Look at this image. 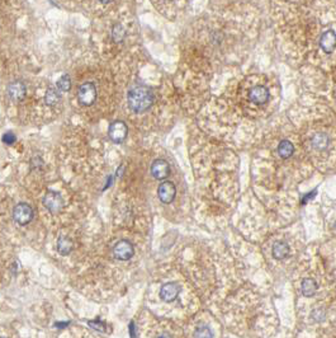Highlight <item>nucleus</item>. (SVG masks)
Returning <instances> with one entry per match:
<instances>
[{
    "label": "nucleus",
    "mask_w": 336,
    "mask_h": 338,
    "mask_svg": "<svg viewBox=\"0 0 336 338\" xmlns=\"http://www.w3.org/2000/svg\"><path fill=\"white\" fill-rule=\"evenodd\" d=\"M127 101L131 111L135 113H143L150 110L153 103V94L147 87L137 85L131 88L127 94Z\"/></svg>",
    "instance_id": "nucleus-1"
},
{
    "label": "nucleus",
    "mask_w": 336,
    "mask_h": 338,
    "mask_svg": "<svg viewBox=\"0 0 336 338\" xmlns=\"http://www.w3.org/2000/svg\"><path fill=\"white\" fill-rule=\"evenodd\" d=\"M77 99L81 106H92L97 99V88L94 85V83L87 81L80 85L79 92H77Z\"/></svg>",
    "instance_id": "nucleus-2"
},
{
    "label": "nucleus",
    "mask_w": 336,
    "mask_h": 338,
    "mask_svg": "<svg viewBox=\"0 0 336 338\" xmlns=\"http://www.w3.org/2000/svg\"><path fill=\"white\" fill-rule=\"evenodd\" d=\"M13 219L19 225L30 224L33 219V209L31 208L30 204L19 202L18 205H15L13 210Z\"/></svg>",
    "instance_id": "nucleus-3"
},
{
    "label": "nucleus",
    "mask_w": 336,
    "mask_h": 338,
    "mask_svg": "<svg viewBox=\"0 0 336 338\" xmlns=\"http://www.w3.org/2000/svg\"><path fill=\"white\" fill-rule=\"evenodd\" d=\"M135 255V248L130 241L122 239L117 241L116 245L113 247V256L118 261H128Z\"/></svg>",
    "instance_id": "nucleus-4"
},
{
    "label": "nucleus",
    "mask_w": 336,
    "mask_h": 338,
    "mask_svg": "<svg viewBox=\"0 0 336 338\" xmlns=\"http://www.w3.org/2000/svg\"><path fill=\"white\" fill-rule=\"evenodd\" d=\"M108 135L114 144H121L126 140L127 135H128V128L123 121H114L110 124Z\"/></svg>",
    "instance_id": "nucleus-5"
},
{
    "label": "nucleus",
    "mask_w": 336,
    "mask_h": 338,
    "mask_svg": "<svg viewBox=\"0 0 336 338\" xmlns=\"http://www.w3.org/2000/svg\"><path fill=\"white\" fill-rule=\"evenodd\" d=\"M44 206L52 214L60 212L63 208V200L61 194L56 191H48L44 197Z\"/></svg>",
    "instance_id": "nucleus-6"
},
{
    "label": "nucleus",
    "mask_w": 336,
    "mask_h": 338,
    "mask_svg": "<svg viewBox=\"0 0 336 338\" xmlns=\"http://www.w3.org/2000/svg\"><path fill=\"white\" fill-rule=\"evenodd\" d=\"M157 196H159L160 201L163 204H171L174 201V198L177 196V187L173 182L164 181L157 188Z\"/></svg>",
    "instance_id": "nucleus-7"
},
{
    "label": "nucleus",
    "mask_w": 336,
    "mask_h": 338,
    "mask_svg": "<svg viewBox=\"0 0 336 338\" xmlns=\"http://www.w3.org/2000/svg\"><path fill=\"white\" fill-rule=\"evenodd\" d=\"M151 174L155 179L164 181L165 178L169 177L170 174V165L167 161L164 159H156L151 164Z\"/></svg>",
    "instance_id": "nucleus-8"
},
{
    "label": "nucleus",
    "mask_w": 336,
    "mask_h": 338,
    "mask_svg": "<svg viewBox=\"0 0 336 338\" xmlns=\"http://www.w3.org/2000/svg\"><path fill=\"white\" fill-rule=\"evenodd\" d=\"M180 292V286L177 282H168L163 285L160 290V299L165 303H171L178 298Z\"/></svg>",
    "instance_id": "nucleus-9"
},
{
    "label": "nucleus",
    "mask_w": 336,
    "mask_h": 338,
    "mask_svg": "<svg viewBox=\"0 0 336 338\" xmlns=\"http://www.w3.org/2000/svg\"><path fill=\"white\" fill-rule=\"evenodd\" d=\"M320 46L326 54H331L336 48V33L333 30L323 32L320 38Z\"/></svg>",
    "instance_id": "nucleus-10"
},
{
    "label": "nucleus",
    "mask_w": 336,
    "mask_h": 338,
    "mask_svg": "<svg viewBox=\"0 0 336 338\" xmlns=\"http://www.w3.org/2000/svg\"><path fill=\"white\" fill-rule=\"evenodd\" d=\"M249 98L254 104H264L269 99V91L263 85H258L249 92Z\"/></svg>",
    "instance_id": "nucleus-11"
},
{
    "label": "nucleus",
    "mask_w": 336,
    "mask_h": 338,
    "mask_svg": "<svg viewBox=\"0 0 336 338\" xmlns=\"http://www.w3.org/2000/svg\"><path fill=\"white\" fill-rule=\"evenodd\" d=\"M8 94H9V97L12 98L13 101H23L27 94L26 85H24L22 81H13V83H10L9 87H8Z\"/></svg>",
    "instance_id": "nucleus-12"
},
{
    "label": "nucleus",
    "mask_w": 336,
    "mask_h": 338,
    "mask_svg": "<svg viewBox=\"0 0 336 338\" xmlns=\"http://www.w3.org/2000/svg\"><path fill=\"white\" fill-rule=\"evenodd\" d=\"M272 253H273V257L275 259H284L287 256L290 255V247H288L286 241H278L273 244Z\"/></svg>",
    "instance_id": "nucleus-13"
},
{
    "label": "nucleus",
    "mask_w": 336,
    "mask_h": 338,
    "mask_svg": "<svg viewBox=\"0 0 336 338\" xmlns=\"http://www.w3.org/2000/svg\"><path fill=\"white\" fill-rule=\"evenodd\" d=\"M301 289H302V294L306 298H311V296L316 294L317 284L313 278H305L302 281V285H301Z\"/></svg>",
    "instance_id": "nucleus-14"
},
{
    "label": "nucleus",
    "mask_w": 336,
    "mask_h": 338,
    "mask_svg": "<svg viewBox=\"0 0 336 338\" xmlns=\"http://www.w3.org/2000/svg\"><path fill=\"white\" fill-rule=\"evenodd\" d=\"M294 153V146L290 143V140H283L280 141L279 145H278V154L283 159H287V158H290Z\"/></svg>",
    "instance_id": "nucleus-15"
},
{
    "label": "nucleus",
    "mask_w": 336,
    "mask_h": 338,
    "mask_svg": "<svg viewBox=\"0 0 336 338\" xmlns=\"http://www.w3.org/2000/svg\"><path fill=\"white\" fill-rule=\"evenodd\" d=\"M57 251L61 256L70 255V252L73 251V241L66 237H61L57 241Z\"/></svg>",
    "instance_id": "nucleus-16"
},
{
    "label": "nucleus",
    "mask_w": 336,
    "mask_h": 338,
    "mask_svg": "<svg viewBox=\"0 0 336 338\" xmlns=\"http://www.w3.org/2000/svg\"><path fill=\"white\" fill-rule=\"evenodd\" d=\"M61 99V96H60V92H59V89H55V88H50L48 91L46 92V94H45V103L47 104V106H56L59 102H60Z\"/></svg>",
    "instance_id": "nucleus-17"
},
{
    "label": "nucleus",
    "mask_w": 336,
    "mask_h": 338,
    "mask_svg": "<svg viewBox=\"0 0 336 338\" xmlns=\"http://www.w3.org/2000/svg\"><path fill=\"white\" fill-rule=\"evenodd\" d=\"M327 145H329V137L326 134H322V132H319L315 136L312 137V146L317 150H323L326 149Z\"/></svg>",
    "instance_id": "nucleus-18"
},
{
    "label": "nucleus",
    "mask_w": 336,
    "mask_h": 338,
    "mask_svg": "<svg viewBox=\"0 0 336 338\" xmlns=\"http://www.w3.org/2000/svg\"><path fill=\"white\" fill-rule=\"evenodd\" d=\"M124 37H126L124 28L121 24H114L113 28H112V38L114 40V42L120 44V42H122L124 40Z\"/></svg>",
    "instance_id": "nucleus-19"
},
{
    "label": "nucleus",
    "mask_w": 336,
    "mask_h": 338,
    "mask_svg": "<svg viewBox=\"0 0 336 338\" xmlns=\"http://www.w3.org/2000/svg\"><path fill=\"white\" fill-rule=\"evenodd\" d=\"M71 88V79L70 77L65 74L57 80V89L60 92H69Z\"/></svg>",
    "instance_id": "nucleus-20"
},
{
    "label": "nucleus",
    "mask_w": 336,
    "mask_h": 338,
    "mask_svg": "<svg viewBox=\"0 0 336 338\" xmlns=\"http://www.w3.org/2000/svg\"><path fill=\"white\" fill-rule=\"evenodd\" d=\"M196 337H212V333H211L210 328L207 327H199V328L196 329V333H194Z\"/></svg>",
    "instance_id": "nucleus-21"
},
{
    "label": "nucleus",
    "mask_w": 336,
    "mask_h": 338,
    "mask_svg": "<svg viewBox=\"0 0 336 338\" xmlns=\"http://www.w3.org/2000/svg\"><path fill=\"white\" fill-rule=\"evenodd\" d=\"M89 325L92 327V328H94L95 331L98 332H104L107 328L106 323H103L102 321H93V322H89Z\"/></svg>",
    "instance_id": "nucleus-22"
},
{
    "label": "nucleus",
    "mask_w": 336,
    "mask_h": 338,
    "mask_svg": "<svg viewBox=\"0 0 336 338\" xmlns=\"http://www.w3.org/2000/svg\"><path fill=\"white\" fill-rule=\"evenodd\" d=\"M3 141H4V144H7V145L14 144V143H15V135H14L13 132H7V134L3 136Z\"/></svg>",
    "instance_id": "nucleus-23"
},
{
    "label": "nucleus",
    "mask_w": 336,
    "mask_h": 338,
    "mask_svg": "<svg viewBox=\"0 0 336 338\" xmlns=\"http://www.w3.org/2000/svg\"><path fill=\"white\" fill-rule=\"evenodd\" d=\"M99 1L103 4H108V3H110V1H113V0H99Z\"/></svg>",
    "instance_id": "nucleus-24"
},
{
    "label": "nucleus",
    "mask_w": 336,
    "mask_h": 338,
    "mask_svg": "<svg viewBox=\"0 0 336 338\" xmlns=\"http://www.w3.org/2000/svg\"><path fill=\"white\" fill-rule=\"evenodd\" d=\"M334 226H335V229H336V221H335V224H334Z\"/></svg>",
    "instance_id": "nucleus-25"
}]
</instances>
